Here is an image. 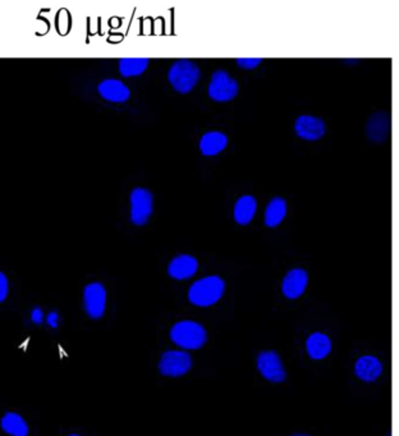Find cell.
Segmentation results:
<instances>
[{
	"label": "cell",
	"instance_id": "obj_1",
	"mask_svg": "<svg viewBox=\"0 0 399 436\" xmlns=\"http://www.w3.org/2000/svg\"><path fill=\"white\" fill-rule=\"evenodd\" d=\"M225 284L219 276H206L192 284L188 292V298L196 306L207 307L221 300Z\"/></svg>",
	"mask_w": 399,
	"mask_h": 436
},
{
	"label": "cell",
	"instance_id": "obj_2",
	"mask_svg": "<svg viewBox=\"0 0 399 436\" xmlns=\"http://www.w3.org/2000/svg\"><path fill=\"white\" fill-rule=\"evenodd\" d=\"M200 77V68L192 60H177L171 64L168 72L170 85L173 86V88L179 94L189 93L198 82Z\"/></svg>",
	"mask_w": 399,
	"mask_h": 436
},
{
	"label": "cell",
	"instance_id": "obj_3",
	"mask_svg": "<svg viewBox=\"0 0 399 436\" xmlns=\"http://www.w3.org/2000/svg\"><path fill=\"white\" fill-rule=\"evenodd\" d=\"M170 338L179 347L186 350H198L206 342L204 328L195 321H179L170 330Z\"/></svg>",
	"mask_w": 399,
	"mask_h": 436
},
{
	"label": "cell",
	"instance_id": "obj_4",
	"mask_svg": "<svg viewBox=\"0 0 399 436\" xmlns=\"http://www.w3.org/2000/svg\"><path fill=\"white\" fill-rule=\"evenodd\" d=\"M238 94V84L234 78L219 69L212 73V82L209 85V96L212 100L224 103L234 99Z\"/></svg>",
	"mask_w": 399,
	"mask_h": 436
},
{
	"label": "cell",
	"instance_id": "obj_5",
	"mask_svg": "<svg viewBox=\"0 0 399 436\" xmlns=\"http://www.w3.org/2000/svg\"><path fill=\"white\" fill-rule=\"evenodd\" d=\"M153 214V195L145 189L131 192V220L135 225H144Z\"/></svg>",
	"mask_w": 399,
	"mask_h": 436
},
{
	"label": "cell",
	"instance_id": "obj_6",
	"mask_svg": "<svg viewBox=\"0 0 399 436\" xmlns=\"http://www.w3.org/2000/svg\"><path fill=\"white\" fill-rule=\"evenodd\" d=\"M192 366L191 356L182 351L165 352L159 362V370L164 377H178L187 374Z\"/></svg>",
	"mask_w": 399,
	"mask_h": 436
},
{
	"label": "cell",
	"instance_id": "obj_7",
	"mask_svg": "<svg viewBox=\"0 0 399 436\" xmlns=\"http://www.w3.org/2000/svg\"><path fill=\"white\" fill-rule=\"evenodd\" d=\"M86 312L91 319H100L105 312L106 292L100 283L89 284L84 291Z\"/></svg>",
	"mask_w": 399,
	"mask_h": 436
},
{
	"label": "cell",
	"instance_id": "obj_8",
	"mask_svg": "<svg viewBox=\"0 0 399 436\" xmlns=\"http://www.w3.org/2000/svg\"><path fill=\"white\" fill-rule=\"evenodd\" d=\"M257 368L265 379L272 383H281L286 379L281 357L275 352H261L257 357Z\"/></svg>",
	"mask_w": 399,
	"mask_h": 436
},
{
	"label": "cell",
	"instance_id": "obj_9",
	"mask_svg": "<svg viewBox=\"0 0 399 436\" xmlns=\"http://www.w3.org/2000/svg\"><path fill=\"white\" fill-rule=\"evenodd\" d=\"M308 283V275L304 269L290 270L283 279L281 291L289 300H296L304 294Z\"/></svg>",
	"mask_w": 399,
	"mask_h": 436
},
{
	"label": "cell",
	"instance_id": "obj_10",
	"mask_svg": "<svg viewBox=\"0 0 399 436\" xmlns=\"http://www.w3.org/2000/svg\"><path fill=\"white\" fill-rule=\"evenodd\" d=\"M298 136L307 141H316L325 135V123L323 120L313 115H301L295 123Z\"/></svg>",
	"mask_w": 399,
	"mask_h": 436
},
{
	"label": "cell",
	"instance_id": "obj_11",
	"mask_svg": "<svg viewBox=\"0 0 399 436\" xmlns=\"http://www.w3.org/2000/svg\"><path fill=\"white\" fill-rule=\"evenodd\" d=\"M389 131H391V118L384 111L375 113L367 122L366 132L373 142L380 144L382 141H385V138L389 135Z\"/></svg>",
	"mask_w": 399,
	"mask_h": 436
},
{
	"label": "cell",
	"instance_id": "obj_12",
	"mask_svg": "<svg viewBox=\"0 0 399 436\" xmlns=\"http://www.w3.org/2000/svg\"><path fill=\"white\" fill-rule=\"evenodd\" d=\"M98 91L102 99L111 103H124L131 96L127 86L118 79H105L98 87Z\"/></svg>",
	"mask_w": 399,
	"mask_h": 436
},
{
	"label": "cell",
	"instance_id": "obj_13",
	"mask_svg": "<svg viewBox=\"0 0 399 436\" xmlns=\"http://www.w3.org/2000/svg\"><path fill=\"white\" fill-rule=\"evenodd\" d=\"M197 260L195 257L189 256V255H180V256L174 257L170 261L168 266V273L171 278L177 279V281H183L188 279L191 276L195 275L197 272Z\"/></svg>",
	"mask_w": 399,
	"mask_h": 436
},
{
	"label": "cell",
	"instance_id": "obj_14",
	"mask_svg": "<svg viewBox=\"0 0 399 436\" xmlns=\"http://www.w3.org/2000/svg\"><path fill=\"white\" fill-rule=\"evenodd\" d=\"M382 366L380 361L374 356H364L357 359L355 372L364 381H374L382 375Z\"/></svg>",
	"mask_w": 399,
	"mask_h": 436
},
{
	"label": "cell",
	"instance_id": "obj_15",
	"mask_svg": "<svg viewBox=\"0 0 399 436\" xmlns=\"http://www.w3.org/2000/svg\"><path fill=\"white\" fill-rule=\"evenodd\" d=\"M228 145V137L223 132L212 131L205 133L200 141V150L206 156L219 154Z\"/></svg>",
	"mask_w": 399,
	"mask_h": 436
},
{
	"label": "cell",
	"instance_id": "obj_16",
	"mask_svg": "<svg viewBox=\"0 0 399 436\" xmlns=\"http://www.w3.org/2000/svg\"><path fill=\"white\" fill-rule=\"evenodd\" d=\"M306 348L310 357L314 359H323L331 353V342L328 335L323 333H314L308 337Z\"/></svg>",
	"mask_w": 399,
	"mask_h": 436
},
{
	"label": "cell",
	"instance_id": "obj_17",
	"mask_svg": "<svg viewBox=\"0 0 399 436\" xmlns=\"http://www.w3.org/2000/svg\"><path fill=\"white\" fill-rule=\"evenodd\" d=\"M287 214V204L281 197H275L268 204L265 211V224L269 228H275L281 224Z\"/></svg>",
	"mask_w": 399,
	"mask_h": 436
},
{
	"label": "cell",
	"instance_id": "obj_18",
	"mask_svg": "<svg viewBox=\"0 0 399 436\" xmlns=\"http://www.w3.org/2000/svg\"><path fill=\"white\" fill-rule=\"evenodd\" d=\"M256 200L252 196H242L238 198L234 206V219L239 225H246L252 220L256 213Z\"/></svg>",
	"mask_w": 399,
	"mask_h": 436
},
{
	"label": "cell",
	"instance_id": "obj_19",
	"mask_svg": "<svg viewBox=\"0 0 399 436\" xmlns=\"http://www.w3.org/2000/svg\"><path fill=\"white\" fill-rule=\"evenodd\" d=\"M1 428L12 436L28 435V426L18 413L9 412L1 419Z\"/></svg>",
	"mask_w": 399,
	"mask_h": 436
},
{
	"label": "cell",
	"instance_id": "obj_20",
	"mask_svg": "<svg viewBox=\"0 0 399 436\" xmlns=\"http://www.w3.org/2000/svg\"><path fill=\"white\" fill-rule=\"evenodd\" d=\"M147 58H123L119 60V72L124 77L140 76L149 67Z\"/></svg>",
	"mask_w": 399,
	"mask_h": 436
},
{
	"label": "cell",
	"instance_id": "obj_21",
	"mask_svg": "<svg viewBox=\"0 0 399 436\" xmlns=\"http://www.w3.org/2000/svg\"><path fill=\"white\" fill-rule=\"evenodd\" d=\"M261 58H238L237 64L241 68L254 69L261 64Z\"/></svg>",
	"mask_w": 399,
	"mask_h": 436
},
{
	"label": "cell",
	"instance_id": "obj_22",
	"mask_svg": "<svg viewBox=\"0 0 399 436\" xmlns=\"http://www.w3.org/2000/svg\"><path fill=\"white\" fill-rule=\"evenodd\" d=\"M8 296V279L3 273H0V302L7 298Z\"/></svg>",
	"mask_w": 399,
	"mask_h": 436
},
{
	"label": "cell",
	"instance_id": "obj_23",
	"mask_svg": "<svg viewBox=\"0 0 399 436\" xmlns=\"http://www.w3.org/2000/svg\"><path fill=\"white\" fill-rule=\"evenodd\" d=\"M46 323H48V325L50 326V328L55 329V328L58 326V323H59L58 314H57V312H50V314L46 316Z\"/></svg>",
	"mask_w": 399,
	"mask_h": 436
},
{
	"label": "cell",
	"instance_id": "obj_24",
	"mask_svg": "<svg viewBox=\"0 0 399 436\" xmlns=\"http://www.w3.org/2000/svg\"><path fill=\"white\" fill-rule=\"evenodd\" d=\"M31 319H33L35 324H41L44 320L43 311L40 308H35L33 314H31Z\"/></svg>",
	"mask_w": 399,
	"mask_h": 436
},
{
	"label": "cell",
	"instance_id": "obj_25",
	"mask_svg": "<svg viewBox=\"0 0 399 436\" xmlns=\"http://www.w3.org/2000/svg\"><path fill=\"white\" fill-rule=\"evenodd\" d=\"M69 436H78V435H75V434H72V435H69Z\"/></svg>",
	"mask_w": 399,
	"mask_h": 436
},
{
	"label": "cell",
	"instance_id": "obj_26",
	"mask_svg": "<svg viewBox=\"0 0 399 436\" xmlns=\"http://www.w3.org/2000/svg\"><path fill=\"white\" fill-rule=\"evenodd\" d=\"M295 436H307V435H295Z\"/></svg>",
	"mask_w": 399,
	"mask_h": 436
}]
</instances>
